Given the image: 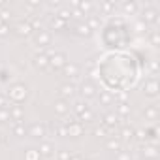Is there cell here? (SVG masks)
<instances>
[{"label": "cell", "mask_w": 160, "mask_h": 160, "mask_svg": "<svg viewBox=\"0 0 160 160\" xmlns=\"http://www.w3.org/2000/svg\"><path fill=\"white\" fill-rule=\"evenodd\" d=\"M156 115H158V109H156L154 106H151V108L145 109V117H147V119H156Z\"/></svg>", "instance_id": "d4e9b609"}, {"label": "cell", "mask_w": 160, "mask_h": 160, "mask_svg": "<svg viewBox=\"0 0 160 160\" xmlns=\"http://www.w3.org/2000/svg\"><path fill=\"white\" fill-rule=\"evenodd\" d=\"M15 32H17L19 36H30V34H32V27H30L28 21H21V23L17 25Z\"/></svg>", "instance_id": "52a82bcc"}, {"label": "cell", "mask_w": 160, "mask_h": 160, "mask_svg": "<svg viewBox=\"0 0 160 160\" xmlns=\"http://www.w3.org/2000/svg\"><path fill=\"white\" fill-rule=\"evenodd\" d=\"M141 152H143V156H145V158H152V160L158 156V152H156V147H154V145H145V147L141 149Z\"/></svg>", "instance_id": "2e32d148"}, {"label": "cell", "mask_w": 160, "mask_h": 160, "mask_svg": "<svg viewBox=\"0 0 160 160\" xmlns=\"http://www.w3.org/2000/svg\"><path fill=\"white\" fill-rule=\"evenodd\" d=\"M68 111H70V106H68V102H66V100H62V98H60V100H57V102H55V113H57V115H62V117H64Z\"/></svg>", "instance_id": "ba28073f"}, {"label": "cell", "mask_w": 160, "mask_h": 160, "mask_svg": "<svg viewBox=\"0 0 160 160\" xmlns=\"http://www.w3.org/2000/svg\"><path fill=\"white\" fill-rule=\"evenodd\" d=\"M64 64H66V55L64 53H55V55H51L49 57V66L51 68H55V70H58V68H64Z\"/></svg>", "instance_id": "7a4b0ae2"}, {"label": "cell", "mask_w": 160, "mask_h": 160, "mask_svg": "<svg viewBox=\"0 0 160 160\" xmlns=\"http://www.w3.org/2000/svg\"><path fill=\"white\" fill-rule=\"evenodd\" d=\"M75 94V85L73 83H64L62 87H60V96H62V100H68V98H72Z\"/></svg>", "instance_id": "5b68a950"}, {"label": "cell", "mask_w": 160, "mask_h": 160, "mask_svg": "<svg viewBox=\"0 0 160 160\" xmlns=\"http://www.w3.org/2000/svg\"><path fill=\"white\" fill-rule=\"evenodd\" d=\"M57 17L62 19V21H68V19L72 17V12H70V10H60V12L57 13Z\"/></svg>", "instance_id": "f1b7e54d"}, {"label": "cell", "mask_w": 160, "mask_h": 160, "mask_svg": "<svg viewBox=\"0 0 160 160\" xmlns=\"http://www.w3.org/2000/svg\"><path fill=\"white\" fill-rule=\"evenodd\" d=\"M113 8H115V4H102V10L104 12H111Z\"/></svg>", "instance_id": "7bdbcfd3"}, {"label": "cell", "mask_w": 160, "mask_h": 160, "mask_svg": "<svg viewBox=\"0 0 160 160\" xmlns=\"http://www.w3.org/2000/svg\"><path fill=\"white\" fill-rule=\"evenodd\" d=\"M36 43H38V45H42V47H47V45L51 43V34H49V32H45V30H42V32L36 36Z\"/></svg>", "instance_id": "30bf717a"}, {"label": "cell", "mask_w": 160, "mask_h": 160, "mask_svg": "<svg viewBox=\"0 0 160 160\" xmlns=\"http://www.w3.org/2000/svg\"><path fill=\"white\" fill-rule=\"evenodd\" d=\"M70 152L68 151H58V160H70Z\"/></svg>", "instance_id": "8d00e7d4"}, {"label": "cell", "mask_w": 160, "mask_h": 160, "mask_svg": "<svg viewBox=\"0 0 160 160\" xmlns=\"http://www.w3.org/2000/svg\"><path fill=\"white\" fill-rule=\"evenodd\" d=\"M27 94H28V91H27V87H25L23 83L13 85V87L10 89V92H8V96H10L13 102H21V100H25V98H27Z\"/></svg>", "instance_id": "6da1fadb"}, {"label": "cell", "mask_w": 160, "mask_h": 160, "mask_svg": "<svg viewBox=\"0 0 160 160\" xmlns=\"http://www.w3.org/2000/svg\"><path fill=\"white\" fill-rule=\"evenodd\" d=\"M66 134H68V136H72V138H79V136L83 134V124L79 122V121H75L73 124L66 126Z\"/></svg>", "instance_id": "277c9868"}, {"label": "cell", "mask_w": 160, "mask_h": 160, "mask_svg": "<svg viewBox=\"0 0 160 160\" xmlns=\"http://www.w3.org/2000/svg\"><path fill=\"white\" fill-rule=\"evenodd\" d=\"M122 8H124V12H126V13H134V12L138 10V6H136L134 2H124V4H122Z\"/></svg>", "instance_id": "83f0119b"}, {"label": "cell", "mask_w": 160, "mask_h": 160, "mask_svg": "<svg viewBox=\"0 0 160 160\" xmlns=\"http://www.w3.org/2000/svg\"><path fill=\"white\" fill-rule=\"evenodd\" d=\"M2 25H4V23H2V19H0V27H2Z\"/></svg>", "instance_id": "c3c4849f"}, {"label": "cell", "mask_w": 160, "mask_h": 160, "mask_svg": "<svg viewBox=\"0 0 160 160\" xmlns=\"http://www.w3.org/2000/svg\"><path fill=\"white\" fill-rule=\"evenodd\" d=\"M51 27H53L55 30H60V28H64V27H66V21H62V19H58V17L55 15V17L51 19Z\"/></svg>", "instance_id": "7402d4cb"}, {"label": "cell", "mask_w": 160, "mask_h": 160, "mask_svg": "<svg viewBox=\"0 0 160 160\" xmlns=\"http://www.w3.org/2000/svg\"><path fill=\"white\" fill-rule=\"evenodd\" d=\"M25 160H40L38 149H28V151L25 152Z\"/></svg>", "instance_id": "603a6c76"}, {"label": "cell", "mask_w": 160, "mask_h": 160, "mask_svg": "<svg viewBox=\"0 0 160 160\" xmlns=\"http://www.w3.org/2000/svg\"><path fill=\"white\" fill-rule=\"evenodd\" d=\"M8 34H10V27L4 23L2 27H0V36H8Z\"/></svg>", "instance_id": "f35d334b"}, {"label": "cell", "mask_w": 160, "mask_h": 160, "mask_svg": "<svg viewBox=\"0 0 160 160\" xmlns=\"http://www.w3.org/2000/svg\"><path fill=\"white\" fill-rule=\"evenodd\" d=\"M134 134H138V138L143 141V139H147V134H145V130H139V132H134Z\"/></svg>", "instance_id": "ee69618b"}, {"label": "cell", "mask_w": 160, "mask_h": 160, "mask_svg": "<svg viewBox=\"0 0 160 160\" xmlns=\"http://www.w3.org/2000/svg\"><path fill=\"white\" fill-rule=\"evenodd\" d=\"M92 119H94V115H92V111H91L89 108H87L83 113H79V122H81V124H83V122H89V121H92Z\"/></svg>", "instance_id": "ffe728a7"}, {"label": "cell", "mask_w": 160, "mask_h": 160, "mask_svg": "<svg viewBox=\"0 0 160 160\" xmlns=\"http://www.w3.org/2000/svg\"><path fill=\"white\" fill-rule=\"evenodd\" d=\"M134 132H136V130H134L132 126H124V128L121 130V138H122V139H132V138H134Z\"/></svg>", "instance_id": "44dd1931"}, {"label": "cell", "mask_w": 160, "mask_h": 160, "mask_svg": "<svg viewBox=\"0 0 160 160\" xmlns=\"http://www.w3.org/2000/svg\"><path fill=\"white\" fill-rule=\"evenodd\" d=\"M81 94H83L85 98H92V96L96 94L94 85H92V83H89V81H87V83H83V85H81Z\"/></svg>", "instance_id": "7c38bea8"}, {"label": "cell", "mask_w": 160, "mask_h": 160, "mask_svg": "<svg viewBox=\"0 0 160 160\" xmlns=\"http://www.w3.org/2000/svg\"><path fill=\"white\" fill-rule=\"evenodd\" d=\"M73 122H75V121H73V117H66V119H64L60 124H64V126H70V124H73Z\"/></svg>", "instance_id": "60d3db41"}, {"label": "cell", "mask_w": 160, "mask_h": 160, "mask_svg": "<svg viewBox=\"0 0 160 160\" xmlns=\"http://www.w3.org/2000/svg\"><path fill=\"white\" fill-rule=\"evenodd\" d=\"M94 136H98V138H106L108 136V128L102 124V126H96L94 128Z\"/></svg>", "instance_id": "4316f807"}, {"label": "cell", "mask_w": 160, "mask_h": 160, "mask_svg": "<svg viewBox=\"0 0 160 160\" xmlns=\"http://www.w3.org/2000/svg\"><path fill=\"white\" fill-rule=\"evenodd\" d=\"M158 40H160V36H158V32H154V34L151 36V42H152V45H158Z\"/></svg>", "instance_id": "b9f144b4"}, {"label": "cell", "mask_w": 160, "mask_h": 160, "mask_svg": "<svg viewBox=\"0 0 160 160\" xmlns=\"http://www.w3.org/2000/svg\"><path fill=\"white\" fill-rule=\"evenodd\" d=\"M117 98H119V102H124V100H126V92H119Z\"/></svg>", "instance_id": "f6af8a7d"}, {"label": "cell", "mask_w": 160, "mask_h": 160, "mask_svg": "<svg viewBox=\"0 0 160 160\" xmlns=\"http://www.w3.org/2000/svg\"><path fill=\"white\" fill-rule=\"evenodd\" d=\"M106 147L111 149V151H121V139L119 138H111V139H108Z\"/></svg>", "instance_id": "d6986e66"}, {"label": "cell", "mask_w": 160, "mask_h": 160, "mask_svg": "<svg viewBox=\"0 0 160 160\" xmlns=\"http://www.w3.org/2000/svg\"><path fill=\"white\" fill-rule=\"evenodd\" d=\"M143 91H145V94H149V96H156V94H158V83H156L154 77H151V79H147V81H145Z\"/></svg>", "instance_id": "3957f363"}, {"label": "cell", "mask_w": 160, "mask_h": 160, "mask_svg": "<svg viewBox=\"0 0 160 160\" xmlns=\"http://www.w3.org/2000/svg\"><path fill=\"white\" fill-rule=\"evenodd\" d=\"M117 160H130V152H126V151H119Z\"/></svg>", "instance_id": "d590c367"}, {"label": "cell", "mask_w": 160, "mask_h": 160, "mask_svg": "<svg viewBox=\"0 0 160 160\" xmlns=\"http://www.w3.org/2000/svg\"><path fill=\"white\" fill-rule=\"evenodd\" d=\"M143 21H145V23H154V21H156V12L151 10V8L145 10V12H143Z\"/></svg>", "instance_id": "ac0fdd59"}, {"label": "cell", "mask_w": 160, "mask_h": 160, "mask_svg": "<svg viewBox=\"0 0 160 160\" xmlns=\"http://www.w3.org/2000/svg\"><path fill=\"white\" fill-rule=\"evenodd\" d=\"M77 6L81 8L83 12H91V10H92V4H91V2H79Z\"/></svg>", "instance_id": "e575fe53"}, {"label": "cell", "mask_w": 160, "mask_h": 160, "mask_svg": "<svg viewBox=\"0 0 160 160\" xmlns=\"http://www.w3.org/2000/svg\"><path fill=\"white\" fill-rule=\"evenodd\" d=\"M10 117H12V121H15V124H17V122H21L23 108H21L19 104H12V106H10Z\"/></svg>", "instance_id": "8992f818"}, {"label": "cell", "mask_w": 160, "mask_h": 160, "mask_svg": "<svg viewBox=\"0 0 160 160\" xmlns=\"http://www.w3.org/2000/svg\"><path fill=\"white\" fill-rule=\"evenodd\" d=\"M0 121H12V117H10V109H0Z\"/></svg>", "instance_id": "1f68e13d"}, {"label": "cell", "mask_w": 160, "mask_h": 160, "mask_svg": "<svg viewBox=\"0 0 160 160\" xmlns=\"http://www.w3.org/2000/svg\"><path fill=\"white\" fill-rule=\"evenodd\" d=\"M13 134L15 136H25V124L23 122H17V124H13Z\"/></svg>", "instance_id": "484cf974"}, {"label": "cell", "mask_w": 160, "mask_h": 160, "mask_svg": "<svg viewBox=\"0 0 160 160\" xmlns=\"http://www.w3.org/2000/svg\"><path fill=\"white\" fill-rule=\"evenodd\" d=\"M0 19H2V23H6L10 19V12L8 10H2V12H0Z\"/></svg>", "instance_id": "ab89813d"}, {"label": "cell", "mask_w": 160, "mask_h": 160, "mask_svg": "<svg viewBox=\"0 0 160 160\" xmlns=\"http://www.w3.org/2000/svg\"><path fill=\"white\" fill-rule=\"evenodd\" d=\"M85 109H87V106H85L83 102H75V113H77V115H79V113H83Z\"/></svg>", "instance_id": "836d02e7"}, {"label": "cell", "mask_w": 160, "mask_h": 160, "mask_svg": "<svg viewBox=\"0 0 160 160\" xmlns=\"http://www.w3.org/2000/svg\"><path fill=\"white\" fill-rule=\"evenodd\" d=\"M96 25H100V19L98 17H91L89 19V23H87V27L91 28V27H96Z\"/></svg>", "instance_id": "74e56055"}, {"label": "cell", "mask_w": 160, "mask_h": 160, "mask_svg": "<svg viewBox=\"0 0 160 160\" xmlns=\"http://www.w3.org/2000/svg\"><path fill=\"white\" fill-rule=\"evenodd\" d=\"M30 27H32V30H40V32L43 30V25H42V21H40V19H34V21L30 23Z\"/></svg>", "instance_id": "4dcf8cb0"}, {"label": "cell", "mask_w": 160, "mask_h": 160, "mask_svg": "<svg viewBox=\"0 0 160 160\" xmlns=\"http://www.w3.org/2000/svg\"><path fill=\"white\" fill-rule=\"evenodd\" d=\"M53 151H55V147H53L51 143H42V145H40V149H38L40 156H51V154H53Z\"/></svg>", "instance_id": "e0dca14e"}, {"label": "cell", "mask_w": 160, "mask_h": 160, "mask_svg": "<svg viewBox=\"0 0 160 160\" xmlns=\"http://www.w3.org/2000/svg\"><path fill=\"white\" fill-rule=\"evenodd\" d=\"M77 32L81 34V36H89V34H91V28H89L87 23H85V25H79V27H77Z\"/></svg>", "instance_id": "f546056e"}, {"label": "cell", "mask_w": 160, "mask_h": 160, "mask_svg": "<svg viewBox=\"0 0 160 160\" xmlns=\"http://www.w3.org/2000/svg\"><path fill=\"white\" fill-rule=\"evenodd\" d=\"M115 111H117L119 117H126V115H130V106H128L126 102H119V104L115 106Z\"/></svg>", "instance_id": "9a60e30c"}, {"label": "cell", "mask_w": 160, "mask_h": 160, "mask_svg": "<svg viewBox=\"0 0 160 160\" xmlns=\"http://www.w3.org/2000/svg\"><path fill=\"white\" fill-rule=\"evenodd\" d=\"M119 124V115L117 113H108L106 117H104V126L106 128H113V126H117Z\"/></svg>", "instance_id": "8fae6325"}, {"label": "cell", "mask_w": 160, "mask_h": 160, "mask_svg": "<svg viewBox=\"0 0 160 160\" xmlns=\"http://www.w3.org/2000/svg\"><path fill=\"white\" fill-rule=\"evenodd\" d=\"M70 160H83L81 156H70Z\"/></svg>", "instance_id": "7dc6e473"}, {"label": "cell", "mask_w": 160, "mask_h": 160, "mask_svg": "<svg viewBox=\"0 0 160 160\" xmlns=\"http://www.w3.org/2000/svg\"><path fill=\"white\" fill-rule=\"evenodd\" d=\"M111 100H113V96H111L109 92H100V104L109 106V104H111Z\"/></svg>", "instance_id": "cb8c5ba5"}, {"label": "cell", "mask_w": 160, "mask_h": 160, "mask_svg": "<svg viewBox=\"0 0 160 160\" xmlns=\"http://www.w3.org/2000/svg\"><path fill=\"white\" fill-rule=\"evenodd\" d=\"M62 70H64V73H66L68 77H72V79H75V77H77V73H79V68H77L75 64H68V62L64 64V68H62Z\"/></svg>", "instance_id": "5bb4252c"}, {"label": "cell", "mask_w": 160, "mask_h": 160, "mask_svg": "<svg viewBox=\"0 0 160 160\" xmlns=\"http://www.w3.org/2000/svg\"><path fill=\"white\" fill-rule=\"evenodd\" d=\"M28 132H30L32 138H43L45 136V126L43 124H32Z\"/></svg>", "instance_id": "4fadbf2b"}, {"label": "cell", "mask_w": 160, "mask_h": 160, "mask_svg": "<svg viewBox=\"0 0 160 160\" xmlns=\"http://www.w3.org/2000/svg\"><path fill=\"white\" fill-rule=\"evenodd\" d=\"M55 134H58V136H68V134H66V126H64V124H57V126H55Z\"/></svg>", "instance_id": "d6a6232c"}, {"label": "cell", "mask_w": 160, "mask_h": 160, "mask_svg": "<svg viewBox=\"0 0 160 160\" xmlns=\"http://www.w3.org/2000/svg\"><path fill=\"white\" fill-rule=\"evenodd\" d=\"M34 66H36V68H47V66H49V57H47L45 53H38V55L34 57Z\"/></svg>", "instance_id": "9c48e42d"}, {"label": "cell", "mask_w": 160, "mask_h": 160, "mask_svg": "<svg viewBox=\"0 0 160 160\" xmlns=\"http://www.w3.org/2000/svg\"><path fill=\"white\" fill-rule=\"evenodd\" d=\"M49 8H58V2L55 0V2H49Z\"/></svg>", "instance_id": "bcb514c9"}]
</instances>
